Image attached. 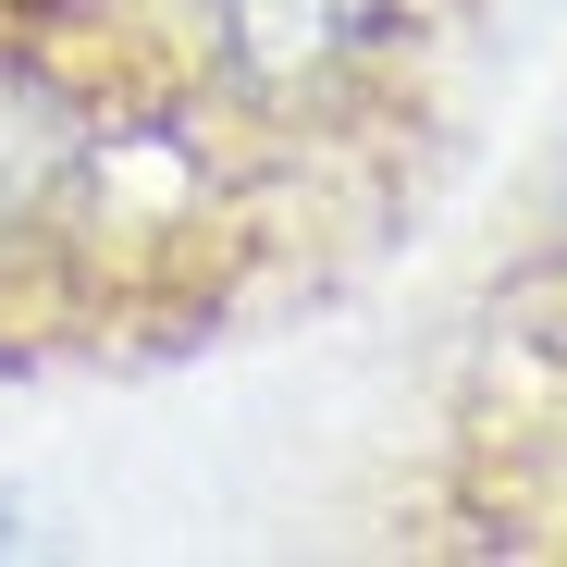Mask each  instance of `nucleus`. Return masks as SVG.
Masks as SVG:
<instances>
[{
    "label": "nucleus",
    "mask_w": 567,
    "mask_h": 567,
    "mask_svg": "<svg viewBox=\"0 0 567 567\" xmlns=\"http://www.w3.org/2000/svg\"><path fill=\"white\" fill-rule=\"evenodd\" d=\"M408 13V0H210V25H223V62L271 74V86H309L358 50H383V25Z\"/></svg>",
    "instance_id": "1"
}]
</instances>
